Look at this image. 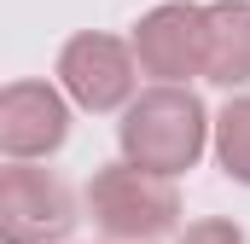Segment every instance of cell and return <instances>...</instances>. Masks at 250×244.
<instances>
[{"label":"cell","instance_id":"obj_7","mask_svg":"<svg viewBox=\"0 0 250 244\" xmlns=\"http://www.w3.org/2000/svg\"><path fill=\"white\" fill-rule=\"evenodd\" d=\"M204 76L221 87L250 81V0H215L204 35Z\"/></svg>","mask_w":250,"mask_h":244},{"label":"cell","instance_id":"obj_9","mask_svg":"<svg viewBox=\"0 0 250 244\" xmlns=\"http://www.w3.org/2000/svg\"><path fill=\"white\" fill-rule=\"evenodd\" d=\"M181 244H250L233 221H192L187 233H181Z\"/></svg>","mask_w":250,"mask_h":244},{"label":"cell","instance_id":"obj_8","mask_svg":"<svg viewBox=\"0 0 250 244\" xmlns=\"http://www.w3.org/2000/svg\"><path fill=\"white\" fill-rule=\"evenodd\" d=\"M215 157L239 186H250V93L215 117Z\"/></svg>","mask_w":250,"mask_h":244},{"label":"cell","instance_id":"obj_5","mask_svg":"<svg viewBox=\"0 0 250 244\" xmlns=\"http://www.w3.org/2000/svg\"><path fill=\"white\" fill-rule=\"evenodd\" d=\"M134 47H123L117 35H70L59 53V81L82 111H117L134 99Z\"/></svg>","mask_w":250,"mask_h":244},{"label":"cell","instance_id":"obj_6","mask_svg":"<svg viewBox=\"0 0 250 244\" xmlns=\"http://www.w3.org/2000/svg\"><path fill=\"white\" fill-rule=\"evenodd\" d=\"M64 134H70V111H64L59 87L12 81L0 93V151L6 157H47L64 145Z\"/></svg>","mask_w":250,"mask_h":244},{"label":"cell","instance_id":"obj_1","mask_svg":"<svg viewBox=\"0 0 250 244\" xmlns=\"http://www.w3.org/2000/svg\"><path fill=\"white\" fill-rule=\"evenodd\" d=\"M117 140H123L128 163L157 169V175H187L192 163L204 157L209 111H204V99H198L192 87L157 81V87H146L140 99H128L123 122H117Z\"/></svg>","mask_w":250,"mask_h":244},{"label":"cell","instance_id":"obj_3","mask_svg":"<svg viewBox=\"0 0 250 244\" xmlns=\"http://www.w3.org/2000/svg\"><path fill=\"white\" fill-rule=\"evenodd\" d=\"M76 227V198L59 175L29 169V157H12L0 175V239L6 244H59Z\"/></svg>","mask_w":250,"mask_h":244},{"label":"cell","instance_id":"obj_2","mask_svg":"<svg viewBox=\"0 0 250 244\" xmlns=\"http://www.w3.org/2000/svg\"><path fill=\"white\" fill-rule=\"evenodd\" d=\"M87 215L105 239L117 244H151L163 233H175L181 221V192L175 175H157V169H140V163H111L87 181Z\"/></svg>","mask_w":250,"mask_h":244},{"label":"cell","instance_id":"obj_4","mask_svg":"<svg viewBox=\"0 0 250 244\" xmlns=\"http://www.w3.org/2000/svg\"><path fill=\"white\" fill-rule=\"evenodd\" d=\"M204 35H209V6H192V0L151 6L134 23V59L157 81H187L204 76Z\"/></svg>","mask_w":250,"mask_h":244}]
</instances>
